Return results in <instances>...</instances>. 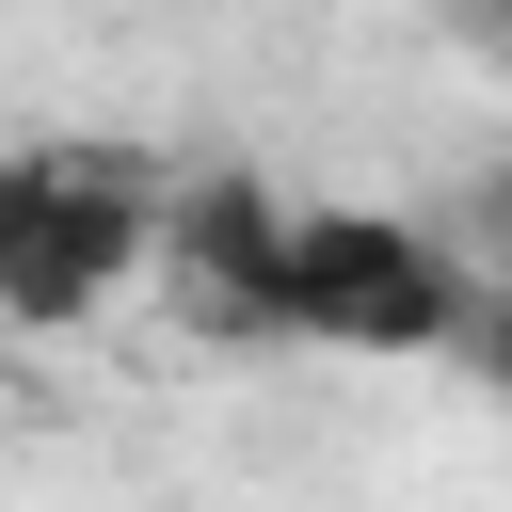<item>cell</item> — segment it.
Segmentation results:
<instances>
[{"instance_id": "obj_2", "label": "cell", "mask_w": 512, "mask_h": 512, "mask_svg": "<svg viewBox=\"0 0 512 512\" xmlns=\"http://www.w3.org/2000/svg\"><path fill=\"white\" fill-rule=\"evenodd\" d=\"M160 208H176V176L144 144H64V192L0 272V336H80L128 288H160Z\"/></svg>"}, {"instance_id": "obj_1", "label": "cell", "mask_w": 512, "mask_h": 512, "mask_svg": "<svg viewBox=\"0 0 512 512\" xmlns=\"http://www.w3.org/2000/svg\"><path fill=\"white\" fill-rule=\"evenodd\" d=\"M480 336V256L416 208H304L288 240V352H352V368H416Z\"/></svg>"}, {"instance_id": "obj_3", "label": "cell", "mask_w": 512, "mask_h": 512, "mask_svg": "<svg viewBox=\"0 0 512 512\" xmlns=\"http://www.w3.org/2000/svg\"><path fill=\"white\" fill-rule=\"evenodd\" d=\"M288 240H304V192H272L256 160H192L160 208V304L192 336H288Z\"/></svg>"}, {"instance_id": "obj_4", "label": "cell", "mask_w": 512, "mask_h": 512, "mask_svg": "<svg viewBox=\"0 0 512 512\" xmlns=\"http://www.w3.org/2000/svg\"><path fill=\"white\" fill-rule=\"evenodd\" d=\"M480 272H496V288H512V160H496V176H480Z\"/></svg>"}, {"instance_id": "obj_5", "label": "cell", "mask_w": 512, "mask_h": 512, "mask_svg": "<svg viewBox=\"0 0 512 512\" xmlns=\"http://www.w3.org/2000/svg\"><path fill=\"white\" fill-rule=\"evenodd\" d=\"M464 32H480V48H512V0H464Z\"/></svg>"}]
</instances>
